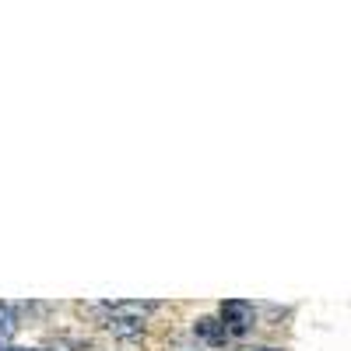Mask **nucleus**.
<instances>
[{"label": "nucleus", "mask_w": 351, "mask_h": 351, "mask_svg": "<svg viewBox=\"0 0 351 351\" xmlns=\"http://www.w3.org/2000/svg\"><path fill=\"white\" fill-rule=\"evenodd\" d=\"M221 324L228 334H246L250 324H253V306L250 302H239V299H232L221 306Z\"/></svg>", "instance_id": "1"}, {"label": "nucleus", "mask_w": 351, "mask_h": 351, "mask_svg": "<svg viewBox=\"0 0 351 351\" xmlns=\"http://www.w3.org/2000/svg\"><path fill=\"white\" fill-rule=\"evenodd\" d=\"M197 334L208 341V344H221V341L228 337V330H225L221 319H200V324H197Z\"/></svg>", "instance_id": "2"}, {"label": "nucleus", "mask_w": 351, "mask_h": 351, "mask_svg": "<svg viewBox=\"0 0 351 351\" xmlns=\"http://www.w3.org/2000/svg\"><path fill=\"white\" fill-rule=\"evenodd\" d=\"M18 334V316L11 306H0V348H8V341Z\"/></svg>", "instance_id": "3"}, {"label": "nucleus", "mask_w": 351, "mask_h": 351, "mask_svg": "<svg viewBox=\"0 0 351 351\" xmlns=\"http://www.w3.org/2000/svg\"><path fill=\"white\" fill-rule=\"evenodd\" d=\"M0 351H32V348H14V344H8V348H0Z\"/></svg>", "instance_id": "4"}]
</instances>
